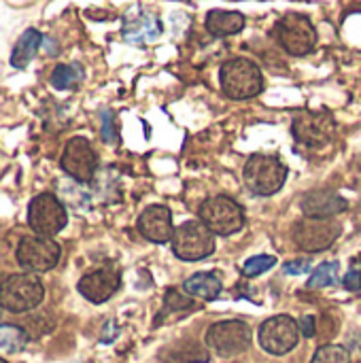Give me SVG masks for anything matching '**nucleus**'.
<instances>
[{
	"label": "nucleus",
	"instance_id": "1",
	"mask_svg": "<svg viewBox=\"0 0 361 363\" xmlns=\"http://www.w3.org/2000/svg\"><path fill=\"white\" fill-rule=\"evenodd\" d=\"M221 89L232 100H249L264 91L262 68L249 57H232L219 70Z\"/></svg>",
	"mask_w": 361,
	"mask_h": 363
},
{
	"label": "nucleus",
	"instance_id": "2",
	"mask_svg": "<svg viewBox=\"0 0 361 363\" xmlns=\"http://www.w3.org/2000/svg\"><path fill=\"white\" fill-rule=\"evenodd\" d=\"M243 179H245V185L249 187L251 194L268 198L285 185L287 166L277 155L255 153L247 160L245 170H243Z\"/></svg>",
	"mask_w": 361,
	"mask_h": 363
},
{
	"label": "nucleus",
	"instance_id": "3",
	"mask_svg": "<svg viewBox=\"0 0 361 363\" xmlns=\"http://www.w3.org/2000/svg\"><path fill=\"white\" fill-rule=\"evenodd\" d=\"M251 340H253V332H251L249 323H245L240 319L213 323L204 338L209 351H213L217 357H223V359L245 353L251 347Z\"/></svg>",
	"mask_w": 361,
	"mask_h": 363
},
{
	"label": "nucleus",
	"instance_id": "4",
	"mask_svg": "<svg viewBox=\"0 0 361 363\" xmlns=\"http://www.w3.org/2000/svg\"><path fill=\"white\" fill-rule=\"evenodd\" d=\"M274 36L279 45L296 57L309 55L317 45V30L313 21L302 13H287L274 26Z\"/></svg>",
	"mask_w": 361,
	"mask_h": 363
},
{
	"label": "nucleus",
	"instance_id": "5",
	"mask_svg": "<svg viewBox=\"0 0 361 363\" xmlns=\"http://www.w3.org/2000/svg\"><path fill=\"white\" fill-rule=\"evenodd\" d=\"M45 298V287L34 274H13L0 285V306L9 313H28Z\"/></svg>",
	"mask_w": 361,
	"mask_h": 363
},
{
	"label": "nucleus",
	"instance_id": "6",
	"mask_svg": "<svg viewBox=\"0 0 361 363\" xmlns=\"http://www.w3.org/2000/svg\"><path fill=\"white\" fill-rule=\"evenodd\" d=\"M172 251L183 262H200L215 253V234L202 221H185L172 234Z\"/></svg>",
	"mask_w": 361,
	"mask_h": 363
},
{
	"label": "nucleus",
	"instance_id": "7",
	"mask_svg": "<svg viewBox=\"0 0 361 363\" xmlns=\"http://www.w3.org/2000/svg\"><path fill=\"white\" fill-rule=\"evenodd\" d=\"M200 221L217 236H232L245 225V211L228 196H213L200 206Z\"/></svg>",
	"mask_w": 361,
	"mask_h": 363
},
{
	"label": "nucleus",
	"instance_id": "8",
	"mask_svg": "<svg viewBox=\"0 0 361 363\" xmlns=\"http://www.w3.org/2000/svg\"><path fill=\"white\" fill-rule=\"evenodd\" d=\"M68 223L66 206L53 194H38L28 204V225L38 236H55Z\"/></svg>",
	"mask_w": 361,
	"mask_h": 363
},
{
	"label": "nucleus",
	"instance_id": "9",
	"mask_svg": "<svg viewBox=\"0 0 361 363\" xmlns=\"http://www.w3.org/2000/svg\"><path fill=\"white\" fill-rule=\"evenodd\" d=\"M62 255L60 245L49 236L30 234L19 240L17 262L28 272H49L57 266Z\"/></svg>",
	"mask_w": 361,
	"mask_h": 363
},
{
	"label": "nucleus",
	"instance_id": "10",
	"mask_svg": "<svg viewBox=\"0 0 361 363\" xmlns=\"http://www.w3.org/2000/svg\"><path fill=\"white\" fill-rule=\"evenodd\" d=\"M343 232V223L332 219L304 217L294 225V242L306 253H319L330 249Z\"/></svg>",
	"mask_w": 361,
	"mask_h": 363
},
{
	"label": "nucleus",
	"instance_id": "11",
	"mask_svg": "<svg viewBox=\"0 0 361 363\" xmlns=\"http://www.w3.org/2000/svg\"><path fill=\"white\" fill-rule=\"evenodd\" d=\"M260 347L270 355H287L300 342V325L289 315H277L262 323L257 334Z\"/></svg>",
	"mask_w": 361,
	"mask_h": 363
},
{
	"label": "nucleus",
	"instance_id": "12",
	"mask_svg": "<svg viewBox=\"0 0 361 363\" xmlns=\"http://www.w3.org/2000/svg\"><path fill=\"white\" fill-rule=\"evenodd\" d=\"M60 166L77 183H89L98 170V155L87 138L74 136L66 143Z\"/></svg>",
	"mask_w": 361,
	"mask_h": 363
},
{
	"label": "nucleus",
	"instance_id": "13",
	"mask_svg": "<svg viewBox=\"0 0 361 363\" xmlns=\"http://www.w3.org/2000/svg\"><path fill=\"white\" fill-rule=\"evenodd\" d=\"M334 130H336L334 117L330 113H326V111L302 113L291 123L294 138L300 145L311 147V149H317V147H323L326 143H330L332 136H334Z\"/></svg>",
	"mask_w": 361,
	"mask_h": 363
},
{
	"label": "nucleus",
	"instance_id": "14",
	"mask_svg": "<svg viewBox=\"0 0 361 363\" xmlns=\"http://www.w3.org/2000/svg\"><path fill=\"white\" fill-rule=\"evenodd\" d=\"M121 285V277L115 268H100L81 277L77 289L91 304H104L111 300Z\"/></svg>",
	"mask_w": 361,
	"mask_h": 363
},
{
	"label": "nucleus",
	"instance_id": "15",
	"mask_svg": "<svg viewBox=\"0 0 361 363\" xmlns=\"http://www.w3.org/2000/svg\"><path fill=\"white\" fill-rule=\"evenodd\" d=\"M138 232L157 245L170 242L174 228H172V211L164 204H151L147 206L138 217Z\"/></svg>",
	"mask_w": 361,
	"mask_h": 363
},
{
	"label": "nucleus",
	"instance_id": "16",
	"mask_svg": "<svg viewBox=\"0 0 361 363\" xmlns=\"http://www.w3.org/2000/svg\"><path fill=\"white\" fill-rule=\"evenodd\" d=\"M300 208L306 217L315 219H332L347 211V200L330 189H313L302 196Z\"/></svg>",
	"mask_w": 361,
	"mask_h": 363
},
{
	"label": "nucleus",
	"instance_id": "17",
	"mask_svg": "<svg viewBox=\"0 0 361 363\" xmlns=\"http://www.w3.org/2000/svg\"><path fill=\"white\" fill-rule=\"evenodd\" d=\"M121 34L128 43H151L162 34V21L155 15L140 11L138 15L126 19Z\"/></svg>",
	"mask_w": 361,
	"mask_h": 363
},
{
	"label": "nucleus",
	"instance_id": "18",
	"mask_svg": "<svg viewBox=\"0 0 361 363\" xmlns=\"http://www.w3.org/2000/svg\"><path fill=\"white\" fill-rule=\"evenodd\" d=\"M245 15L240 11H223V9H211L204 19V28L209 34L223 38L238 34L245 28Z\"/></svg>",
	"mask_w": 361,
	"mask_h": 363
},
{
	"label": "nucleus",
	"instance_id": "19",
	"mask_svg": "<svg viewBox=\"0 0 361 363\" xmlns=\"http://www.w3.org/2000/svg\"><path fill=\"white\" fill-rule=\"evenodd\" d=\"M43 43H45V38H43V34H40L36 28L23 30V34L17 38L13 51H11V57H9L11 66L17 68V70L26 68V66L34 60V55H36V51L40 49Z\"/></svg>",
	"mask_w": 361,
	"mask_h": 363
},
{
	"label": "nucleus",
	"instance_id": "20",
	"mask_svg": "<svg viewBox=\"0 0 361 363\" xmlns=\"http://www.w3.org/2000/svg\"><path fill=\"white\" fill-rule=\"evenodd\" d=\"M221 289H223V285H221L219 277L213 272H198L183 283V291L187 296H194V298H200L206 302L217 300Z\"/></svg>",
	"mask_w": 361,
	"mask_h": 363
},
{
	"label": "nucleus",
	"instance_id": "21",
	"mask_svg": "<svg viewBox=\"0 0 361 363\" xmlns=\"http://www.w3.org/2000/svg\"><path fill=\"white\" fill-rule=\"evenodd\" d=\"M162 362L164 363H204L209 362V353L202 351L196 342L183 340L179 345H172L162 351Z\"/></svg>",
	"mask_w": 361,
	"mask_h": 363
},
{
	"label": "nucleus",
	"instance_id": "22",
	"mask_svg": "<svg viewBox=\"0 0 361 363\" xmlns=\"http://www.w3.org/2000/svg\"><path fill=\"white\" fill-rule=\"evenodd\" d=\"M26 347H28L26 330L17 325L0 323V355H15V353H21Z\"/></svg>",
	"mask_w": 361,
	"mask_h": 363
},
{
	"label": "nucleus",
	"instance_id": "23",
	"mask_svg": "<svg viewBox=\"0 0 361 363\" xmlns=\"http://www.w3.org/2000/svg\"><path fill=\"white\" fill-rule=\"evenodd\" d=\"M83 81V68L79 64H57L49 77V83L55 89H72Z\"/></svg>",
	"mask_w": 361,
	"mask_h": 363
},
{
	"label": "nucleus",
	"instance_id": "24",
	"mask_svg": "<svg viewBox=\"0 0 361 363\" xmlns=\"http://www.w3.org/2000/svg\"><path fill=\"white\" fill-rule=\"evenodd\" d=\"M338 281V262H326L321 264L309 279V289L330 287Z\"/></svg>",
	"mask_w": 361,
	"mask_h": 363
},
{
	"label": "nucleus",
	"instance_id": "25",
	"mask_svg": "<svg viewBox=\"0 0 361 363\" xmlns=\"http://www.w3.org/2000/svg\"><path fill=\"white\" fill-rule=\"evenodd\" d=\"M311 363H351V355L340 345H323L317 349Z\"/></svg>",
	"mask_w": 361,
	"mask_h": 363
},
{
	"label": "nucleus",
	"instance_id": "26",
	"mask_svg": "<svg viewBox=\"0 0 361 363\" xmlns=\"http://www.w3.org/2000/svg\"><path fill=\"white\" fill-rule=\"evenodd\" d=\"M274 264H277V257L274 255H257V257H251V259L245 262L243 274L247 279H253V277H260V274L268 272Z\"/></svg>",
	"mask_w": 361,
	"mask_h": 363
},
{
	"label": "nucleus",
	"instance_id": "27",
	"mask_svg": "<svg viewBox=\"0 0 361 363\" xmlns=\"http://www.w3.org/2000/svg\"><path fill=\"white\" fill-rule=\"evenodd\" d=\"M194 306V302L189 300V298H183L179 291H168L166 294V300H164V311H162V315L160 317H166L170 311H187V308H191Z\"/></svg>",
	"mask_w": 361,
	"mask_h": 363
},
{
	"label": "nucleus",
	"instance_id": "28",
	"mask_svg": "<svg viewBox=\"0 0 361 363\" xmlns=\"http://www.w3.org/2000/svg\"><path fill=\"white\" fill-rule=\"evenodd\" d=\"M343 285H345L347 289H351V291H357V289H361V262L360 259H353V262H351V268H349V272L345 274V279H343Z\"/></svg>",
	"mask_w": 361,
	"mask_h": 363
},
{
	"label": "nucleus",
	"instance_id": "29",
	"mask_svg": "<svg viewBox=\"0 0 361 363\" xmlns=\"http://www.w3.org/2000/svg\"><path fill=\"white\" fill-rule=\"evenodd\" d=\"M102 140L109 145H113L117 140V128H115L111 111H102Z\"/></svg>",
	"mask_w": 361,
	"mask_h": 363
},
{
	"label": "nucleus",
	"instance_id": "30",
	"mask_svg": "<svg viewBox=\"0 0 361 363\" xmlns=\"http://www.w3.org/2000/svg\"><path fill=\"white\" fill-rule=\"evenodd\" d=\"M311 270V259H291L283 266L285 274H304Z\"/></svg>",
	"mask_w": 361,
	"mask_h": 363
},
{
	"label": "nucleus",
	"instance_id": "31",
	"mask_svg": "<svg viewBox=\"0 0 361 363\" xmlns=\"http://www.w3.org/2000/svg\"><path fill=\"white\" fill-rule=\"evenodd\" d=\"M298 325H300V334H302V336H306V338L317 336V319H315L313 315H304V317L298 321Z\"/></svg>",
	"mask_w": 361,
	"mask_h": 363
},
{
	"label": "nucleus",
	"instance_id": "32",
	"mask_svg": "<svg viewBox=\"0 0 361 363\" xmlns=\"http://www.w3.org/2000/svg\"><path fill=\"white\" fill-rule=\"evenodd\" d=\"M0 363H6V362H4V359H2V357H0Z\"/></svg>",
	"mask_w": 361,
	"mask_h": 363
}]
</instances>
